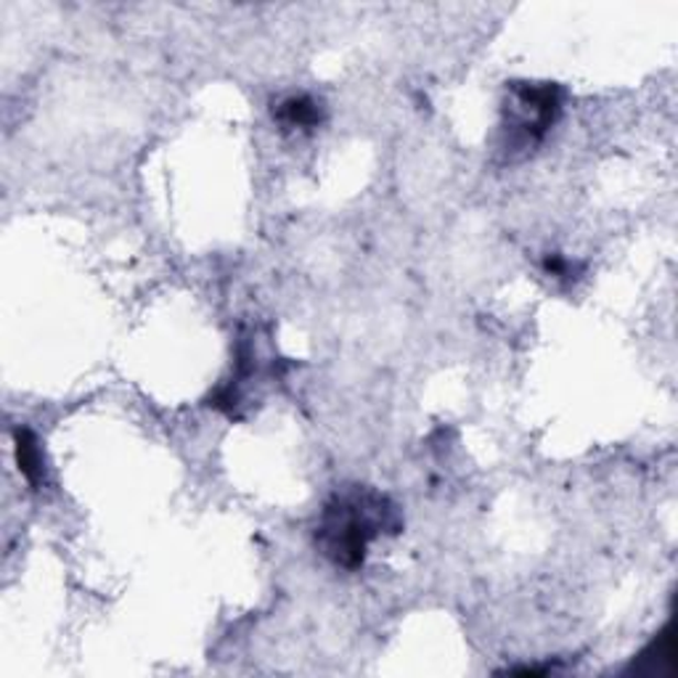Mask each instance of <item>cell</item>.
Wrapping results in <instances>:
<instances>
[{
	"label": "cell",
	"mask_w": 678,
	"mask_h": 678,
	"mask_svg": "<svg viewBox=\"0 0 678 678\" xmlns=\"http://www.w3.org/2000/svg\"><path fill=\"white\" fill-rule=\"evenodd\" d=\"M324 103L308 94L286 96L273 107V120L284 130H313L324 122Z\"/></svg>",
	"instance_id": "3"
},
{
	"label": "cell",
	"mask_w": 678,
	"mask_h": 678,
	"mask_svg": "<svg viewBox=\"0 0 678 678\" xmlns=\"http://www.w3.org/2000/svg\"><path fill=\"white\" fill-rule=\"evenodd\" d=\"M14 442H17L19 472H22V478L28 480L32 488H41V482L45 480V461L41 442H37V438L30 433V429H17Z\"/></svg>",
	"instance_id": "4"
},
{
	"label": "cell",
	"mask_w": 678,
	"mask_h": 678,
	"mask_svg": "<svg viewBox=\"0 0 678 678\" xmlns=\"http://www.w3.org/2000/svg\"><path fill=\"white\" fill-rule=\"evenodd\" d=\"M562 114V88L554 83H512L504 103L506 149H533Z\"/></svg>",
	"instance_id": "2"
},
{
	"label": "cell",
	"mask_w": 678,
	"mask_h": 678,
	"mask_svg": "<svg viewBox=\"0 0 678 678\" xmlns=\"http://www.w3.org/2000/svg\"><path fill=\"white\" fill-rule=\"evenodd\" d=\"M544 271L554 278H570V273H576V265H572L570 260H565L562 254H549V258L544 260Z\"/></svg>",
	"instance_id": "5"
},
{
	"label": "cell",
	"mask_w": 678,
	"mask_h": 678,
	"mask_svg": "<svg viewBox=\"0 0 678 678\" xmlns=\"http://www.w3.org/2000/svg\"><path fill=\"white\" fill-rule=\"evenodd\" d=\"M401 527V512L387 495L374 488L353 485L337 491L324 504L316 525V546L331 565L358 570L367 562L369 546Z\"/></svg>",
	"instance_id": "1"
}]
</instances>
